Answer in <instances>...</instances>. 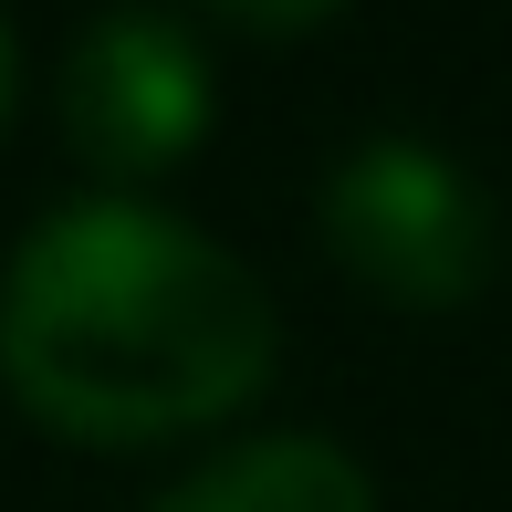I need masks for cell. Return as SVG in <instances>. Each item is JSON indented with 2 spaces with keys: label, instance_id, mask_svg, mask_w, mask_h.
<instances>
[{
  "label": "cell",
  "instance_id": "obj_4",
  "mask_svg": "<svg viewBox=\"0 0 512 512\" xmlns=\"http://www.w3.org/2000/svg\"><path fill=\"white\" fill-rule=\"evenodd\" d=\"M157 512H377V492L335 439H251L199 481H178Z\"/></svg>",
  "mask_w": 512,
  "mask_h": 512
},
{
  "label": "cell",
  "instance_id": "obj_3",
  "mask_svg": "<svg viewBox=\"0 0 512 512\" xmlns=\"http://www.w3.org/2000/svg\"><path fill=\"white\" fill-rule=\"evenodd\" d=\"M63 136L95 178H157L209 136V63L178 21L115 11L63 63Z\"/></svg>",
  "mask_w": 512,
  "mask_h": 512
},
{
  "label": "cell",
  "instance_id": "obj_1",
  "mask_svg": "<svg viewBox=\"0 0 512 512\" xmlns=\"http://www.w3.org/2000/svg\"><path fill=\"white\" fill-rule=\"evenodd\" d=\"M0 377L63 439H178L272 377V293L168 209L84 199L0 283Z\"/></svg>",
  "mask_w": 512,
  "mask_h": 512
},
{
  "label": "cell",
  "instance_id": "obj_5",
  "mask_svg": "<svg viewBox=\"0 0 512 512\" xmlns=\"http://www.w3.org/2000/svg\"><path fill=\"white\" fill-rule=\"evenodd\" d=\"M11 95H21V74H11V32H0V126H11Z\"/></svg>",
  "mask_w": 512,
  "mask_h": 512
},
{
  "label": "cell",
  "instance_id": "obj_2",
  "mask_svg": "<svg viewBox=\"0 0 512 512\" xmlns=\"http://www.w3.org/2000/svg\"><path fill=\"white\" fill-rule=\"evenodd\" d=\"M324 251L387 304H471L492 283V199L460 178V157L377 136L324 178Z\"/></svg>",
  "mask_w": 512,
  "mask_h": 512
}]
</instances>
